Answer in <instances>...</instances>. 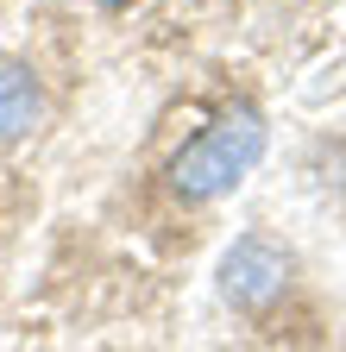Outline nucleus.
<instances>
[{
    "mask_svg": "<svg viewBox=\"0 0 346 352\" xmlns=\"http://www.w3.org/2000/svg\"><path fill=\"white\" fill-rule=\"evenodd\" d=\"M45 113V95H38V82L25 63H0V145L7 139H25Z\"/></svg>",
    "mask_w": 346,
    "mask_h": 352,
    "instance_id": "3",
    "label": "nucleus"
},
{
    "mask_svg": "<svg viewBox=\"0 0 346 352\" xmlns=\"http://www.w3.org/2000/svg\"><path fill=\"white\" fill-rule=\"evenodd\" d=\"M101 7H126V0H101Z\"/></svg>",
    "mask_w": 346,
    "mask_h": 352,
    "instance_id": "4",
    "label": "nucleus"
},
{
    "mask_svg": "<svg viewBox=\"0 0 346 352\" xmlns=\"http://www.w3.org/2000/svg\"><path fill=\"white\" fill-rule=\"evenodd\" d=\"M283 283H290V258H283L271 239H258V233H246V239L221 258V296H227L233 308H271V302L283 296Z\"/></svg>",
    "mask_w": 346,
    "mask_h": 352,
    "instance_id": "2",
    "label": "nucleus"
},
{
    "mask_svg": "<svg viewBox=\"0 0 346 352\" xmlns=\"http://www.w3.org/2000/svg\"><path fill=\"white\" fill-rule=\"evenodd\" d=\"M258 157H265V120H258L252 107H233V113H221L214 126H202L195 139L177 151V164H170V189H177L183 201H214V195L239 189Z\"/></svg>",
    "mask_w": 346,
    "mask_h": 352,
    "instance_id": "1",
    "label": "nucleus"
}]
</instances>
